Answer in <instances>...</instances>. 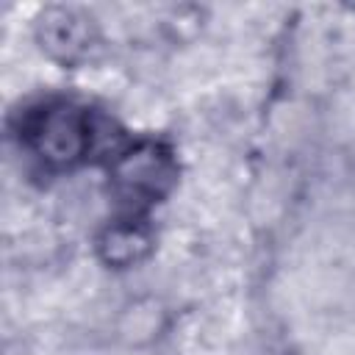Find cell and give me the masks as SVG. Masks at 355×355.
<instances>
[{"instance_id":"1","label":"cell","mask_w":355,"mask_h":355,"mask_svg":"<svg viewBox=\"0 0 355 355\" xmlns=\"http://www.w3.org/2000/svg\"><path fill=\"white\" fill-rule=\"evenodd\" d=\"M11 139L36 169L64 175L83 166L100 150L103 116L78 97L44 94L14 114Z\"/></svg>"},{"instance_id":"2","label":"cell","mask_w":355,"mask_h":355,"mask_svg":"<svg viewBox=\"0 0 355 355\" xmlns=\"http://www.w3.org/2000/svg\"><path fill=\"white\" fill-rule=\"evenodd\" d=\"M105 175L119 214L150 216V211L175 191L180 161L166 139L136 136L111 147L105 158Z\"/></svg>"},{"instance_id":"3","label":"cell","mask_w":355,"mask_h":355,"mask_svg":"<svg viewBox=\"0 0 355 355\" xmlns=\"http://www.w3.org/2000/svg\"><path fill=\"white\" fill-rule=\"evenodd\" d=\"M33 39L44 58L64 69L92 64L105 44L103 28L89 8L53 3L44 6L33 19Z\"/></svg>"},{"instance_id":"4","label":"cell","mask_w":355,"mask_h":355,"mask_svg":"<svg viewBox=\"0 0 355 355\" xmlns=\"http://www.w3.org/2000/svg\"><path fill=\"white\" fill-rule=\"evenodd\" d=\"M155 250V227L150 216L119 214L94 233V255L105 269L128 272L144 263Z\"/></svg>"}]
</instances>
